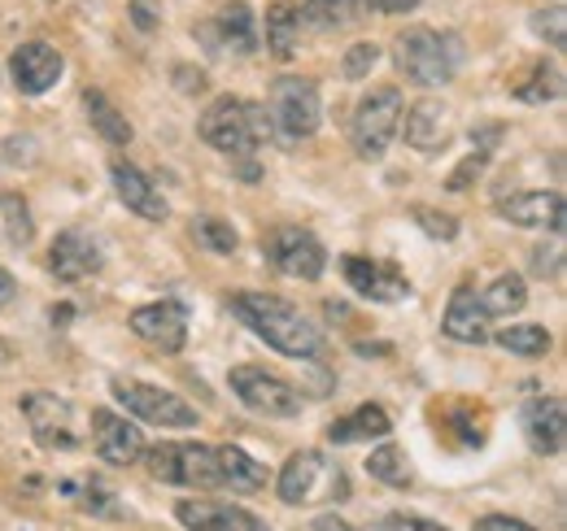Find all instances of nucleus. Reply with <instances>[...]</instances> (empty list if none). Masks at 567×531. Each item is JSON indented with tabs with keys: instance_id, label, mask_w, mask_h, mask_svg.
Wrapping results in <instances>:
<instances>
[{
	"instance_id": "obj_1",
	"label": "nucleus",
	"mask_w": 567,
	"mask_h": 531,
	"mask_svg": "<svg viewBox=\"0 0 567 531\" xmlns=\"http://www.w3.org/2000/svg\"><path fill=\"white\" fill-rule=\"evenodd\" d=\"M231 314L258 340H267L276 353H284V357L315 362L323 353V332L292 301H284L276 292H236L231 296Z\"/></svg>"
},
{
	"instance_id": "obj_2",
	"label": "nucleus",
	"mask_w": 567,
	"mask_h": 531,
	"mask_svg": "<svg viewBox=\"0 0 567 531\" xmlns=\"http://www.w3.org/2000/svg\"><path fill=\"white\" fill-rule=\"evenodd\" d=\"M197 132L210 148L227 153V157H249L267 139H276L267 105H254V101H240V96H218L214 105H206Z\"/></svg>"
},
{
	"instance_id": "obj_3",
	"label": "nucleus",
	"mask_w": 567,
	"mask_h": 531,
	"mask_svg": "<svg viewBox=\"0 0 567 531\" xmlns=\"http://www.w3.org/2000/svg\"><path fill=\"white\" fill-rule=\"evenodd\" d=\"M393 62L415 87H445L463 66V44L450 31L411 27L393 40Z\"/></svg>"
},
{
	"instance_id": "obj_4",
	"label": "nucleus",
	"mask_w": 567,
	"mask_h": 531,
	"mask_svg": "<svg viewBox=\"0 0 567 531\" xmlns=\"http://www.w3.org/2000/svg\"><path fill=\"white\" fill-rule=\"evenodd\" d=\"M276 492L284 506H332L350 497V475L332 454L301 449L276 475Z\"/></svg>"
},
{
	"instance_id": "obj_5",
	"label": "nucleus",
	"mask_w": 567,
	"mask_h": 531,
	"mask_svg": "<svg viewBox=\"0 0 567 531\" xmlns=\"http://www.w3.org/2000/svg\"><path fill=\"white\" fill-rule=\"evenodd\" d=\"M271 127H276V139L280 144H292V139H310L323 123V105H319V87L315 79H301V74H280L271 83Z\"/></svg>"
},
{
	"instance_id": "obj_6",
	"label": "nucleus",
	"mask_w": 567,
	"mask_h": 531,
	"mask_svg": "<svg viewBox=\"0 0 567 531\" xmlns=\"http://www.w3.org/2000/svg\"><path fill=\"white\" fill-rule=\"evenodd\" d=\"M402 92L398 87H371L362 101L354 105V118H350V139H354V153L362 162H380L398 135L402 123Z\"/></svg>"
},
{
	"instance_id": "obj_7",
	"label": "nucleus",
	"mask_w": 567,
	"mask_h": 531,
	"mask_svg": "<svg viewBox=\"0 0 567 531\" xmlns=\"http://www.w3.org/2000/svg\"><path fill=\"white\" fill-rule=\"evenodd\" d=\"M144 466L162 483L218 488V458L210 445H153V449H144Z\"/></svg>"
},
{
	"instance_id": "obj_8",
	"label": "nucleus",
	"mask_w": 567,
	"mask_h": 531,
	"mask_svg": "<svg viewBox=\"0 0 567 531\" xmlns=\"http://www.w3.org/2000/svg\"><path fill=\"white\" fill-rule=\"evenodd\" d=\"M114 400L132 414V418H144L153 427H175V431H188L197 427V409L184 397L157 388V384H141V379H118L114 384Z\"/></svg>"
},
{
	"instance_id": "obj_9",
	"label": "nucleus",
	"mask_w": 567,
	"mask_h": 531,
	"mask_svg": "<svg viewBox=\"0 0 567 531\" xmlns=\"http://www.w3.org/2000/svg\"><path fill=\"white\" fill-rule=\"evenodd\" d=\"M262 253H267V262L276 266L280 274L301 279V283H315L323 274V266H328V253H323L319 236L306 231V227H276L262 240Z\"/></svg>"
},
{
	"instance_id": "obj_10",
	"label": "nucleus",
	"mask_w": 567,
	"mask_h": 531,
	"mask_svg": "<svg viewBox=\"0 0 567 531\" xmlns=\"http://www.w3.org/2000/svg\"><path fill=\"white\" fill-rule=\"evenodd\" d=\"M231 393L245 400L249 409H258V414H267V418H297L301 414V393L280 379V375H271V371H262V366H236L231 371Z\"/></svg>"
},
{
	"instance_id": "obj_11",
	"label": "nucleus",
	"mask_w": 567,
	"mask_h": 531,
	"mask_svg": "<svg viewBox=\"0 0 567 531\" xmlns=\"http://www.w3.org/2000/svg\"><path fill=\"white\" fill-rule=\"evenodd\" d=\"M22 418L35 436L40 449H74L79 445V418L74 405L58 393H27L22 397Z\"/></svg>"
},
{
	"instance_id": "obj_12",
	"label": "nucleus",
	"mask_w": 567,
	"mask_h": 531,
	"mask_svg": "<svg viewBox=\"0 0 567 531\" xmlns=\"http://www.w3.org/2000/svg\"><path fill=\"white\" fill-rule=\"evenodd\" d=\"M197 35L210 44L214 53H227V58H249L258 49V27H254V13L245 0H231L214 13V22H202Z\"/></svg>"
},
{
	"instance_id": "obj_13",
	"label": "nucleus",
	"mask_w": 567,
	"mask_h": 531,
	"mask_svg": "<svg viewBox=\"0 0 567 531\" xmlns=\"http://www.w3.org/2000/svg\"><path fill=\"white\" fill-rule=\"evenodd\" d=\"M519 427H524V440L537 458H559L567 440V423H564V400L559 397H537L519 409Z\"/></svg>"
},
{
	"instance_id": "obj_14",
	"label": "nucleus",
	"mask_w": 567,
	"mask_h": 531,
	"mask_svg": "<svg viewBox=\"0 0 567 531\" xmlns=\"http://www.w3.org/2000/svg\"><path fill=\"white\" fill-rule=\"evenodd\" d=\"M92 445L110 466H132L144 458V436L136 423L118 418L114 409H92Z\"/></svg>"
},
{
	"instance_id": "obj_15",
	"label": "nucleus",
	"mask_w": 567,
	"mask_h": 531,
	"mask_svg": "<svg viewBox=\"0 0 567 531\" xmlns=\"http://www.w3.org/2000/svg\"><path fill=\"white\" fill-rule=\"evenodd\" d=\"M132 332L162 353H179L188 344V310L179 301H153L132 314Z\"/></svg>"
},
{
	"instance_id": "obj_16",
	"label": "nucleus",
	"mask_w": 567,
	"mask_h": 531,
	"mask_svg": "<svg viewBox=\"0 0 567 531\" xmlns=\"http://www.w3.org/2000/svg\"><path fill=\"white\" fill-rule=\"evenodd\" d=\"M49 266H53V274H58L62 283H83V279H92V274L105 266V253H101V244H96L92 231L71 227V231H62V236L53 240Z\"/></svg>"
},
{
	"instance_id": "obj_17",
	"label": "nucleus",
	"mask_w": 567,
	"mask_h": 531,
	"mask_svg": "<svg viewBox=\"0 0 567 531\" xmlns=\"http://www.w3.org/2000/svg\"><path fill=\"white\" fill-rule=\"evenodd\" d=\"M175 519L188 531H267L262 519H254L249 510L231 506V501H214V497H188L175 506Z\"/></svg>"
},
{
	"instance_id": "obj_18",
	"label": "nucleus",
	"mask_w": 567,
	"mask_h": 531,
	"mask_svg": "<svg viewBox=\"0 0 567 531\" xmlns=\"http://www.w3.org/2000/svg\"><path fill=\"white\" fill-rule=\"evenodd\" d=\"M9 74H13V87H18L22 96H40V92L58 87V79H62V53H58L53 44L31 40V44L13 49Z\"/></svg>"
},
{
	"instance_id": "obj_19",
	"label": "nucleus",
	"mask_w": 567,
	"mask_h": 531,
	"mask_svg": "<svg viewBox=\"0 0 567 531\" xmlns=\"http://www.w3.org/2000/svg\"><path fill=\"white\" fill-rule=\"evenodd\" d=\"M402 132H406V144L415 148V153H441L445 144H450V132H454V114H450V105L445 101H415L411 110H402V123H398Z\"/></svg>"
},
{
	"instance_id": "obj_20",
	"label": "nucleus",
	"mask_w": 567,
	"mask_h": 531,
	"mask_svg": "<svg viewBox=\"0 0 567 531\" xmlns=\"http://www.w3.org/2000/svg\"><path fill=\"white\" fill-rule=\"evenodd\" d=\"M341 270H346L350 288H354L358 296H367V301L389 305V301L411 296V283L402 279V270H398V266L371 262V258H346V262H341Z\"/></svg>"
},
{
	"instance_id": "obj_21",
	"label": "nucleus",
	"mask_w": 567,
	"mask_h": 531,
	"mask_svg": "<svg viewBox=\"0 0 567 531\" xmlns=\"http://www.w3.org/2000/svg\"><path fill=\"white\" fill-rule=\"evenodd\" d=\"M110 184H114V192L118 200L132 209V214H141L144 222H166V197L153 188V179L144 175L141 166H132V162H114L110 166Z\"/></svg>"
},
{
	"instance_id": "obj_22",
	"label": "nucleus",
	"mask_w": 567,
	"mask_h": 531,
	"mask_svg": "<svg viewBox=\"0 0 567 531\" xmlns=\"http://www.w3.org/2000/svg\"><path fill=\"white\" fill-rule=\"evenodd\" d=\"M441 332L458 344H485L489 340V314L481 305V292L472 283H458L450 305H445V319H441Z\"/></svg>"
},
{
	"instance_id": "obj_23",
	"label": "nucleus",
	"mask_w": 567,
	"mask_h": 531,
	"mask_svg": "<svg viewBox=\"0 0 567 531\" xmlns=\"http://www.w3.org/2000/svg\"><path fill=\"white\" fill-rule=\"evenodd\" d=\"M497 214L515 227H533V231H564V197L559 192H515L497 205Z\"/></svg>"
},
{
	"instance_id": "obj_24",
	"label": "nucleus",
	"mask_w": 567,
	"mask_h": 531,
	"mask_svg": "<svg viewBox=\"0 0 567 531\" xmlns=\"http://www.w3.org/2000/svg\"><path fill=\"white\" fill-rule=\"evenodd\" d=\"M214 458H218V488H231L236 497L262 492L271 483V470L258 458H249L240 445H223V449H214Z\"/></svg>"
},
{
	"instance_id": "obj_25",
	"label": "nucleus",
	"mask_w": 567,
	"mask_h": 531,
	"mask_svg": "<svg viewBox=\"0 0 567 531\" xmlns=\"http://www.w3.org/2000/svg\"><path fill=\"white\" fill-rule=\"evenodd\" d=\"M83 110H87V123H92V132L101 135L105 144H114V148H123V144H132L136 132H132V123H127V114L105 96V92H96V87H87L83 92Z\"/></svg>"
},
{
	"instance_id": "obj_26",
	"label": "nucleus",
	"mask_w": 567,
	"mask_h": 531,
	"mask_svg": "<svg viewBox=\"0 0 567 531\" xmlns=\"http://www.w3.org/2000/svg\"><path fill=\"white\" fill-rule=\"evenodd\" d=\"M389 431H393V418L384 414V405H358L350 418H337L328 427V440L354 445V440H384Z\"/></svg>"
},
{
	"instance_id": "obj_27",
	"label": "nucleus",
	"mask_w": 567,
	"mask_h": 531,
	"mask_svg": "<svg viewBox=\"0 0 567 531\" xmlns=\"http://www.w3.org/2000/svg\"><path fill=\"white\" fill-rule=\"evenodd\" d=\"M262 35H267V49H271L280 62H292L297 49H301V13H297V4L276 0V4L267 9V27H262Z\"/></svg>"
},
{
	"instance_id": "obj_28",
	"label": "nucleus",
	"mask_w": 567,
	"mask_h": 531,
	"mask_svg": "<svg viewBox=\"0 0 567 531\" xmlns=\"http://www.w3.org/2000/svg\"><path fill=\"white\" fill-rule=\"evenodd\" d=\"M511 92H515V101H524V105H555V101L564 96V70L537 62V66H528V74H524Z\"/></svg>"
},
{
	"instance_id": "obj_29",
	"label": "nucleus",
	"mask_w": 567,
	"mask_h": 531,
	"mask_svg": "<svg viewBox=\"0 0 567 531\" xmlns=\"http://www.w3.org/2000/svg\"><path fill=\"white\" fill-rule=\"evenodd\" d=\"M528 301V283L519 274H497L494 283L481 292V305L489 319H502V314H519Z\"/></svg>"
},
{
	"instance_id": "obj_30",
	"label": "nucleus",
	"mask_w": 567,
	"mask_h": 531,
	"mask_svg": "<svg viewBox=\"0 0 567 531\" xmlns=\"http://www.w3.org/2000/svg\"><path fill=\"white\" fill-rule=\"evenodd\" d=\"M367 475H371L375 483H384V488H411V479H415V470H411L406 454H402L398 445H380V449H371Z\"/></svg>"
},
{
	"instance_id": "obj_31",
	"label": "nucleus",
	"mask_w": 567,
	"mask_h": 531,
	"mask_svg": "<svg viewBox=\"0 0 567 531\" xmlns=\"http://www.w3.org/2000/svg\"><path fill=\"white\" fill-rule=\"evenodd\" d=\"M550 332L537 323H515L506 332H497V348H506L511 357H546L550 353Z\"/></svg>"
},
{
	"instance_id": "obj_32",
	"label": "nucleus",
	"mask_w": 567,
	"mask_h": 531,
	"mask_svg": "<svg viewBox=\"0 0 567 531\" xmlns=\"http://www.w3.org/2000/svg\"><path fill=\"white\" fill-rule=\"evenodd\" d=\"M0 218H4V236H9V244L27 249V244L35 240V218H31L27 200L18 197V192H4V197H0Z\"/></svg>"
},
{
	"instance_id": "obj_33",
	"label": "nucleus",
	"mask_w": 567,
	"mask_h": 531,
	"mask_svg": "<svg viewBox=\"0 0 567 531\" xmlns=\"http://www.w3.org/2000/svg\"><path fill=\"white\" fill-rule=\"evenodd\" d=\"M193 240L202 244V249H210L218 258H227V253H236V227L231 222H223V218H214V214H202V218H193Z\"/></svg>"
},
{
	"instance_id": "obj_34",
	"label": "nucleus",
	"mask_w": 567,
	"mask_h": 531,
	"mask_svg": "<svg viewBox=\"0 0 567 531\" xmlns=\"http://www.w3.org/2000/svg\"><path fill=\"white\" fill-rule=\"evenodd\" d=\"M297 13L315 27H346L358 13V0H306Z\"/></svg>"
},
{
	"instance_id": "obj_35",
	"label": "nucleus",
	"mask_w": 567,
	"mask_h": 531,
	"mask_svg": "<svg viewBox=\"0 0 567 531\" xmlns=\"http://www.w3.org/2000/svg\"><path fill=\"white\" fill-rule=\"evenodd\" d=\"M66 497H79V506L92 510V514H110V519L118 514V497H114V488L101 483V479H87L83 492H79V488H66Z\"/></svg>"
},
{
	"instance_id": "obj_36",
	"label": "nucleus",
	"mask_w": 567,
	"mask_h": 531,
	"mask_svg": "<svg viewBox=\"0 0 567 531\" xmlns=\"http://www.w3.org/2000/svg\"><path fill=\"white\" fill-rule=\"evenodd\" d=\"M415 222L424 227L432 240H441V244H450V240L458 236V222H454L450 214H436V209H427V205H415Z\"/></svg>"
},
{
	"instance_id": "obj_37",
	"label": "nucleus",
	"mask_w": 567,
	"mask_h": 531,
	"mask_svg": "<svg viewBox=\"0 0 567 531\" xmlns=\"http://www.w3.org/2000/svg\"><path fill=\"white\" fill-rule=\"evenodd\" d=\"M533 31H537L542 40H550L555 49H564V44H567V13H564V4H555L550 13H537V18H533Z\"/></svg>"
},
{
	"instance_id": "obj_38",
	"label": "nucleus",
	"mask_w": 567,
	"mask_h": 531,
	"mask_svg": "<svg viewBox=\"0 0 567 531\" xmlns=\"http://www.w3.org/2000/svg\"><path fill=\"white\" fill-rule=\"evenodd\" d=\"M375 62H380V49L362 40V44H354V49L346 53V62H341V70H346V79H367Z\"/></svg>"
},
{
	"instance_id": "obj_39",
	"label": "nucleus",
	"mask_w": 567,
	"mask_h": 531,
	"mask_svg": "<svg viewBox=\"0 0 567 531\" xmlns=\"http://www.w3.org/2000/svg\"><path fill=\"white\" fill-rule=\"evenodd\" d=\"M485 166H489V153H472L467 162H458V166H454V175H450V188H454V192L472 188V184L481 179V170H485Z\"/></svg>"
},
{
	"instance_id": "obj_40",
	"label": "nucleus",
	"mask_w": 567,
	"mask_h": 531,
	"mask_svg": "<svg viewBox=\"0 0 567 531\" xmlns=\"http://www.w3.org/2000/svg\"><path fill=\"white\" fill-rule=\"evenodd\" d=\"M127 9H132V22H136V31H144V35L162 27V0H132Z\"/></svg>"
},
{
	"instance_id": "obj_41",
	"label": "nucleus",
	"mask_w": 567,
	"mask_h": 531,
	"mask_svg": "<svg viewBox=\"0 0 567 531\" xmlns=\"http://www.w3.org/2000/svg\"><path fill=\"white\" fill-rule=\"evenodd\" d=\"M375 531H450L445 523H432L420 514H389L384 523H375Z\"/></svg>"
},
{
	"instance_id": "obj_42",
	"label": "nucleus",
	"mask_w": 567,
	"mask_h": 531,
	"mask_svg": "<svg viewBox=\"0 0 567 531\" xmlns=\"http://www.w3.org/2000/svg\"><path fill=\"white\" fill-rule=\"evenodd\" d=\"M476 531H537V528L524 523V519H511V514H485V519H476Z\"/></svg>"
},
{
	"instance_id": "obj_43",
	"label": "nucleus",
	"mask_w": 567,
	"mask_h": 531,
	"mask_svg": "<svg viewBox=\"0 0 567 531\" xmlns=\"http://www.w3.org/2000/svg\"><path fill=\"white\" fill-rule=\"evenodd\" d=\"M367 9H375V13H411L420 0H362Z\"/></svg>"
},
{
	"instance_id": "obj_44",
	"label": "nucleus",
	"mask_w": 567,
	"mask_h": 531,
	"mask_svg": "<svg viewBox=\"0 0 567 531\" xmlns=\"http://www.w3.org/2000/svg\"><path fill=\"white\" fill-rule=\"evenodd\" d=\"M310 531H354L341 514H319L315 523H310Z\"/></svg>"
},
{
	"instance_id": "obj_45",
	"label": "nucleus",
	"mask_w": 567,
	"mask_h": 531,
	"mask_svg": "<svg viewBox=\"0 0 567 531\" xmlns=\"http://www.w3.org/2000/svg\"><path fill=\"white\" fill-rule=\"evenodd\" d=\"M13 292H18V283H13V274H9L4 266H0V310H4L9 301H13Z\"/></svg>"
}]
</instances>
